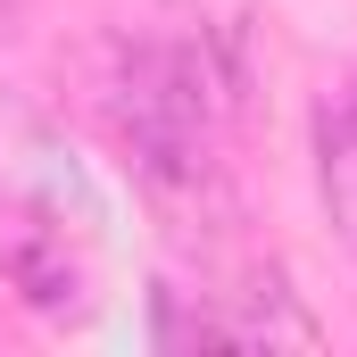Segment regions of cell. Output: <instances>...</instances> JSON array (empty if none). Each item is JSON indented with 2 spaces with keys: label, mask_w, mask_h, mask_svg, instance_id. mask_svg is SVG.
Returning a JSON list of instances; mask_svg holds the SVG:
<instances>
[{
  "label": "cell",
  "mask_w": 357,
  "mask_h": 357,
  "mask_svg": "<svg viewBox=\"0 0 357 357\" xmlns=\"http://www.w3.org/2000/svg\"><path fill=\"white\" fill-rule=\"evenodd\" d=\"M216 333H225V341H266V349H316V341H324V324L299 307V291H291L282 266H258V274H250L241 307L216 316Z\"/></svg>",
  "instance_id": "cell-1"
},
{
  "label": "cell",
  "mask_w": 357,
  "mask_h": 357,
  "mask_svg": "<svg viewBox=\"0 0 357 357\" xmlns=\"http://www.w3.org/2000/svg\"><path fill=\"white\" fill-rule=\"evenodd\" d=\"M349 116H357V91H349Z\"/></svg>",
  "instance_id": "cell-4"
},
{
  "label": "cell",
  "mask_w": 357,
  "mask_h": 357,
  "mask_svg": "<svg viewBox=\"0 0 357 357\" xmlns=\"http://www.w3.org/2000/svg\"><path fill=\"white\" fill-rule=\"evenodd\" d=\"M0 274L17 282L25 307H67V299H75V266H67V250H59L50 233H17V241L0 250Z\"/></svg>",
  "instance_id": "cell-3"
},
{
  "label": "cell",
  "mask_w": 357,
  "mask_h": 357,
  "mask_svg": "<svg viewBox=\"0 0 357 357\" xmlns=\"http://www.w3.org/2000/svg\"><path fill=\"white\" fill-rule=\"evenodd\" d=\"M316 175H324V199H333V225L357 233V116H349V100L316 108Z\"/></svg>",
  "instance_id": "cell-2"
}]
</instances>
